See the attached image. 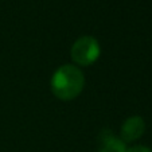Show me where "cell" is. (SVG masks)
Returning a JSON list of instances; mask_svg holds the SVG:
<instances>
[{"mask_svg": "<svg viewBox=\"0 0 152 152\" xmlns=\"http://www.w3.org/2000/svg\"><path fill=\"white\" fill-rule=\"evenodd\" d=\"M85 86V77L75 65H62L54 72L50 81L51 92L58 100L72 101L81 94Z\"/></svg>", "mask_w": 152, "mask_h": 152, "instance_id": "cell-1", "label": "cell"}, {"mask_svg": "<svg viewBox=\"0 0 152 152\" xmlns=\"http://www.w3.org/2000/svg\"><path fill=\"white\" fill-rule=\"evenodd\" d=\"M100 54V43L92 35H83L78 38L70 49V55L75 66H89L98 59Z\"/></svg>", "mask_w": 152, "mask_h": 152, "instance_id": "cell-2", "label": "cell"}, {"mask_svg": "<svg viewBox=\"0 0 152 152\" xmlns=\"http://www.w3.org/2000/svg\"><path fill=\"white\" fill-rule=\"evenodd\" d=\"M145 132V121L140 116H131L121 125L120 139L124 143H132L140 139Z\"/></svg>", "mask_w": 152, "mask_h": 152, "instance_id": "cell-3", "label": "cell"}, {"mask_svg": "<svg viewBox=\"0 0 152 152\" xmlns=\"http://www.w3.org/2000/svg\"><path fill=\"white\" fill-rule=\"evenodd\" d=\"M98 152H126V145L112 131L104 129L98 135Z\"/></svg>", "mask_w": 152, "mask_h": 152, "instance_id": "cell-4", "label": "cell"}, {"mask_svg": "<svg viewBox=\"0 0 152 152\" xmlns=\"http://www.w3.org/2000/svg\"><path fill=\"white\" fill-rule=\"evenodd\" d=\"M126 152H152V149L145 145H133L126 148Z\"/></svg>", "mask_w": 152, "mask_h": 152, "instance_id": "cell-5", "label": "cell"}]
</instances>
